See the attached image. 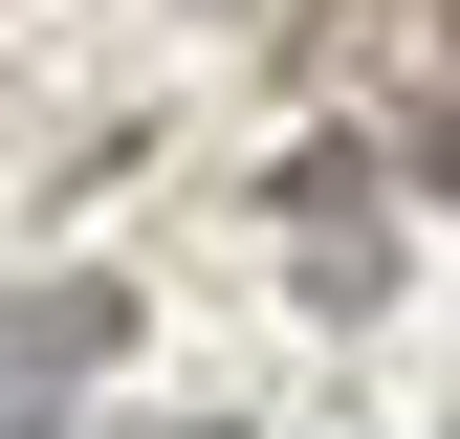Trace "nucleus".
I'll return each instance as SVG.
<instances>
[{
    "instance_id": "f257e3e1",
    "label": "nucleus",
    "mask_w": 460,
    "mask_h": 439,
    "mask_svg": "<svg viewBox=\"0 0 460 439\" xmlns=\"http://www.w3.org/2000/svg\"><path fill=\"white\" fill-rule=\"evenodd\" d=\"M285 220H307V308H373V286H394V198H373L329 132L285 154Z\"/></svg>"
},
{
    "instance_id": "f03ea898",
    "label": "nucleus",
    "mask_w": 460,
    "mask_h": 439,
    "mask_svg": "<svg viewBox=\"0 0 460 439\" xmlns=\"http://www.w3.org/2000/svg\"><path fill=\"white\" fill-rule=\"evenodd\" d=\"M110 352H132V286H88V264H66V286H22V308H0V417L66 396V373H110Z\"/></svg>"
}]
</instances>
